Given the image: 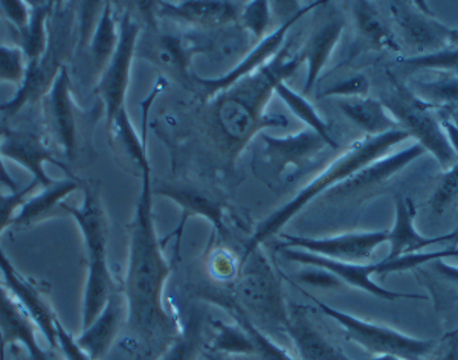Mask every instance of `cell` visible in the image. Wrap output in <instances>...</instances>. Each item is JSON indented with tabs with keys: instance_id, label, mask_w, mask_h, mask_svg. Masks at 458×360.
I'll list each match as a JSON object with an SVG mask.
<instances>
[{
	"instance_id": "1",
	"label": "cell",
	"mask_w": 458,
	"mask_h": 360,
	"mask_svg": "<svg viewBox=\"0 0 458 360\" xmlns=\"http://www.w3.org/2000/svg\"><path fill=\"white\" fill-rule=\"evenodd\" d=\"M140 197L131 225L129 260L123 295L127 304V329L142 345L144 355L161 356L182 331L164 303L172 266L162 251L153 217L150 163L142 168Z\"/></svg>"
},
{
	"instance_id": "2",
	"label": "cell",
	"mask_w": 458,
	"mask_h": 360,
	"mask_svg": "<svg viewBox=\"0 0 458 360\" xmlns=\"http://www.w3.org/2000/svg\"><path fill=\"white\" fill-rule=\"evenodd\" d=\"M302 62V53H293L291 45H284L266 66L214 96V124L231 156L242 152L265 127L287 126L286 118L267 115L266 107L278 83L293 75Z\"/></svg>"
},
{
	"instance_id": "3",
	"label": "cell",
	"mask_w": 458,
	"mask_h": 360,
	"mask_svg": "<svg viewBox=\"0 0 458 360\" xmlns=\"http://www.w3.org/2000/svg\"><path fill=\"white\" fill-rule=\"evenodd\" d=\"M408 138L410 135L399 129L386 135L367 136L362 141L353 144L347 152L341 155L338 159H335L334 163H330V167L319 172L318 178L313 179L312 182H309L304 188L300 189V193L295 197L283 205L282 208L276 209L267 219L261 222L256 234L252 235L250 243L246 245L242 262L252 252L257 251L265 241L278 234L287 222L293 219L312 200L338 187L345 180H349L350 178H353L356 172L375 163L380 157L386 156L393 147L401 144Z\"/></svg>"
},
{
	"instance_id": "4",
	"label": "cell",
	"mask_w": 458,
	"mask_h": 360,
	"mask_svg": "<svg viewBox=\"0 0 458 360\" xmlns=\"http://www.w3.org/2000/svg\"><path fill=\"white\" fill-rule=\"evenodd\" d=\"M84 188L83 204L71 206L62 204V213L71 215L79 226L83 237L88 262V277L84 288L83 329L94 322L95 318L105 308L110 295L116 290L114 277L107 263V241H109V222L101 205L97 189L81 182Z\"/></svg>"
},
{
	"instance_id": "5",
	"label": "cell",
	"mask_w": 458,
	"mask_h": 360,
	"mask_svg": "<svg viewBox=\"0 0 458 360\" xmlns=\"http://www.w3.org/2000/svg\"><path fill=\"white\" fill-rule=\"evenodd\" d=\"M233 297L263 333L287 336L289 307L283 297L282 284L259 249L242 262Z\"/></svg>"
},
{
	"instance_id": "6",
	"label": "cell",
	"mask_w": 458,
	"mask_h": 360,
	"mask_svg": "<svg viewBox=\"0 0 458 360\" xmlns=\"http://www.w3.org/2000/svg\"><path fill=\"white\" fill-rule=\"evenodd\" d=\"M72 16L60 4L54 6L49 19V42L42 57L28 62L27 75L16 95L0 105L6 118H13L23 107L43 101L53 88L58 73L64 68V58L71 53Z\"/></svg>"
},
{
	"instance_id": "7",
	"label": "cell",
	"mask_w": 458,
	"mask_h": 360,
	"mask_svg": "<svg viewBox=\"0 0 458 360\" xmlns=\"http://www.w3.org/2000/svg\"><path fill=\"white\" fill-rule=\"evenodd\" d=\"M302 293L310 297L326 316L343 327L347 340L360 345L371 355L397 356L403 360H427L437 345V340L417 339L386 325L373 324L354 314L330 307L310 293Z\"/></svg>"
},
{
	"instance_id": "8",
	"label": "cell",
	"mask_w": 458,
	"mask_h": 360,
	"mask_svg": "<svg viewBox=\"0 0 458 360\" xmlns=\"http://www.w3.org/2000/svg\"><path fill=\"white\" fill-rule=\"evenodd\" d=\"M382 105L396 120L401 130L406 131L410 138H416L417 144L431 153L445 172L458 163V156L443 131L440 116L417 98L405 84L394 83V89L382 99Z\"/></svg>"
},
{
	"instance_id": "9",
	"label": "cell",
	"mask_w": 458,
	"mask_h": 360,
	"mask_svg": "<svg viewBox=\"0 0 458 360\" xmlns=\"http://www.w3.org/2000/svg\"><path fill=\"white\" fill-rule=\"evenodd\" d=\"M140 34V25L131 19L129 13H124L120 21V42L114 57L110 58L109 64L99 75V81L95 89L105 105L107 124L112 122L120 112L127 109L125 96L131 84V63L135 57Z\"/></svg>"
},
{
	"instance_id": "10",
	"label": "cell",
	"mask_w": 458,
	"mask_h": 360,
	"mask_svg": "<svg viewBox=\"0 0 458 360\" xmlns=\"http://www.w3.org/2000/svg\"><path fill=\"white\" fill-rule=\"evenodd\" d=\"M318 5H323V2L309 4V5L300 8L295 14L287 17L286 21H283L280 27L269 32L265 38H261L260 42L257 43L256 46L252 47V49H250L245 57L242 58L239 63L235 64L234 68L222 75V77H219V79H202V77L193 75L194 81L202 88L203 95L207 98H214V96H217V95L222 94L225 90L229 89L231 86H234L240 80L245 79L250 73L256 72V71L269 63L272 58L276 57V54L280 53L283 47H284L287 32L291 31L292 27L304 14H308L309 11H312Z\"/></svg>"
},
{
	"instance_id": "11",
	"label": "cell",
	"mask_w": 458,
	"mask_h": 360,
	"mask_svg": "<svg viewBox=\"0 0 458 360\" xmlns=\"http://www.w3.org/2000/svg\"><path fill=\"white\" fill-rule=\"evenodd\" d=\"M280 249H298L330 260L345 263H369L380 245L388 241V230L349 232L326 239H309L297 235H283Z\"/></svg>"
},
{
	"instance_id": "12",
	"label": "cell",
	"mask_w": 458,
	"mask_h": 360,
	"mask_svg": "<svg viewBox=\"0 0 458 360\" xmlns=\"http://www.w3.org/2000/svg\"><path fill=\"white\" fill-rule=\"evenodd\" d=\"M391 14L417 55L448 49L453 28L443 25L420 2H391Z\"/></svg>"
},
{
	"instance_id": "13",
	"label": "cell",
	"mask_w": 458,
	"mask_h": 360,
	"mask_svg": "<svg viewBox=\"0 0 458 360\" xmlns=\"http://www.w3.org/2000/svg\"><path fill=\"white\" fill-rule=\"evenodd\" d=\"M425 152L427 150L416 142L414 146L408 147L402 152L380 157L375 163L356 172L353 178L330 189L324 196L327 200H335V202H343L350 198L362 200L369 197L371 194H375L376 189H379L384 183L394 178L397 172H402L406 165L416 161L417 157L422 156Z\"/></svg>"
},
{
	"instance_id": "14",
	"label": "cell",
	"mask_w": 458,
	"mask_h": 360,
	"mask_svg": "<svg viewBox=\"0 0 458 360\" xmlns=\"http://www.w3.org/2000/svg\"><path fill=\"white\" fill-rule=\"evenodd\" d=\"M0 275L5 288L32 319V322L45 336L49 347L57 350V314H54L51 304L43 295L42 290L37 288L36 282L23 277L21 272L13 266L10 258L6 256L5 252L2 251V247H0Z\"/></svg>"
},
{
	"instance_id": "15",
	"label": "cell",
	"mask_w": 458,
	"mask_h": 360,
	"mask_svg": "<svg viewBox=\"0 0 458 360\" xmlns=\"http://www.w3.org/2000/svg\"><path fill=\"white\" fill-rule=\"evenodd\" d=\"M283 255L291 262L298 263L302 266L319 267L330 272L334 277L338 278L343 284H349L352 288L360 289L364 292L370 293L373 297L386 301H396V299H425L419 293L394 292L390 289L382 288L376 284L371 277L376 275V263H345L330 260L326 256L315 255L309 252L298 251V249H280Z\"/></svg>"
},
{
	"instance_id": "16",
	"label": "cell",
	"mask_w": 458,
	"mask_h": 360,
	"mask_svg": "<svg viewBox=\"0 0 458 360\" xmlns=\"http://www.w3.org/2000/svg\"><path fill=\"white\" fill-rule=\"evenodd\" d=\"M0 155L4 159H10L31 172L32 180L40 183L43 188L55 182L47 176L45 170L47 163H54L69 172L68 168L55 159L53 150L47 146L42 136L37 135L34 131L4 129L0 138Z\"/></svg>"
},
{
	"instance_id": "17",
	"label": "cell",
	"mask_w": 458,
	"mask_h": 360,
	"mask_svg": "<svg viewBox=\"0 0 458 360\" xmlns=\"http://www.w3.org/2000/svg\"><path fill=\"white\" fill-rule=\"evenodd\" d=\"M45 118L49 130L68 157H73L77 148V120L73 107L71 77L66 66L58 73L49 94L43 99Z\"/></svg>"
},
{
	"instance_id": "18",
	"label": "cell",
	"mask_w": 458,
	"mask_h": 360,
	"mask_svg": "<svg viewBox=\"0 0 458 360\" xmlns=\"http://www.w3.org/2000/svg\"><path fill=\"white\" fill-rule=\"evenodd\" d=\"M36 324L13 297L0 280V360H4L6 345L19 344L27 350L30 360H53L42 345L38 344Z\"/></svg>"
},
{
	"instance_id": "19",
	"label": "cell",
	"mask_w": 458,
	"mask_h": 360,
	"mask_svg": "<svg viewBox=\"0 0 458 360\" xmlns=\"http://www.w3.org/2000/svg\"><path fill=\"white\" fill-rule=\"evenodd\" d=\"M261 141L265 146V159L267 165L280 176L282 172L289 168L304 167L306 163H310L318 153L323 152L324 148H328L327 142L324 141L317 131L306 129V130L298 131L293 135L276 136L261 135Z\"/></svg>"
},
{
	"instance_id": "20",
	"label": "cell",
	"mask_w": 458,
	"mask_h": 360,
	"mask_svg": "<svg viewBox=\"0 0 458 360\" xmlns=\"http://www.w3.org/2000/svg\"><path fill=\"white\" fill-rule=\"evenodd\" d=\"M125 322L127 304L123 292H118L116 289L110 295L101 314L95 318L92 324L83 329L79 338H75V342L90 359L101 360L109 353Z\"/></svg>"
},
{
	"instance_id": "21",
	"label": "cell",
	"mask_w": 458,
	"mask_h": 360,
	"mask_svg": "<svg viewBox=\"0 0 458 360\" xmlns=\"http://www.w3.org/2000/svg\"><path fill=\"white\" fill-rule=\"evenodd\" d=\"M287 336L300 360H353L319 331L301 306L289 308Z\"/></svg>"
},
{
	"instance_id": "22",
	"label": "cell",
	"mask_w": 458,
	"mask_h": 360,
	"mask_svg": "<svg viewBox=\"0 0 458 360\" xmlns=\"http://www.w3.org/2000/svg\"><path fill=\"white\" fill-rule=\"evenodd\" d=\"M242 6L226 0H185L161 4L162 16L200 27H222L239 21Z\"/></svg>"
},
{
	"instance_id": "23",
	"label": "cell",
	"mask_w": 458,
	"mask_h": 360,
	"mask_svg": "<svg viewBox=\"0 0 458 360\" xmlns=\"http://www.w3.org/2000/svg\"><path fill=\"white\" fill-rule=\"evenodd\" d=\"M80 187H81V180L73 176L55 180L53 185L45 187L42 191L28 197L25 205L19 209L13 225L17 228H27V226L36 225L43 220L49 219L51 215L62 213V204H64V198L73 191H77Z\"/></svg>"
},
{
	"instance_id": "24",
	"label": "cell",
	"mask_w": 458,
	"mask_h": 360,
	"mask_svg": "<svg viewBox=\"0 0 458 360\" xmlns=\"http://www.w3.org/2000/svg\"><path fill=\"white\" fill-rule=\"evenodd\" d=\"M157 193L170 198L182 209L185 214L183 220L194 215L208 220L209 223L219 230L224 228V204L214 194L181 185H164L157 189Z\"/></svg>"
},
{
	"instance_id": "25",
	"label": "cell",
	"mask_w": 458,
	"mask_h": 360,
	"mask_svg": "<svg viewBox=\"0 0 458 360\" xmlns=\"http://www.w3.org/2000/svg\"><path fill=\"white\" fill-rule=\"evenodd\" d=\"M344 31L343 21H330L318 28L309 38V43L302 51V60L308 64L306 83H304V94L312 92L319 75L323 73L326 64L334 54L335 47L338 45L341 34Z\"/></svg>"
},
{
	"instance_id": "26",
	"label": "cell",
	"mask_w": 458,
	"mask_h": 360,
	"mask_svg": "<svg viewBox=\"0 0 458 360\" xmlns=\"http://www.w3.org/2000/svg\"><path fill=\"white\" fill-rule=\"evenodd\" d=\"M339 109L343 110L344 115L347 116L354 126L364 130L367 136L386 135L401 129L379 99L369 96L345 98L339 101Z\"/></svg>"
},
{
	"instance_id": "27",
	"label": "cell",
	"mask_w": 458,
	"mask_h": 360,
	"mask_svg": "<svg viewBox=\"0 0 458 360\" xmlns=\"http://www.w3.org/2000/svg\"><path fill=\"white\" fill-rule=\"evenodd\" d=\"M414 272L431 293L436 312H448L458 299V267L445 260H432L416 267Z\"/></svg>"
},
{
	"instance_id": "28",
	"label": "cell",
	"mask_w": 458,
	"mask_h": 360,
	"mask_svg": "<svg viewBox=\"0 0 458 360\" xmlns=\"http://www.w3.org/2000/svg\"><path fill=\"white\" fill-rule=\"evenodd\" d=\"M200 51L202 47L188 42L182 37L162 34L153 42L150 53L155 62L170 75L176 79H187L191 60Z\"/></svg>"
},
{
	"instance_id": "29",
	"label": "cell",
	"mask_w": 458,
	"mask_h": 360,
	"mask_svg": "<svg viewBox=\"0 0 458 360\" xmlns=\"http://www.w3.org/2000/svg\"><path fill=\"white\" fill-rule=\"evenodd\" d=\"M118 42H120V27L114 19L112 4H103V10L88 42L92 63L99 75L109 64L110 58L114 57Z\"/></svg>"
},
{
	"instance_id": "30",
	"label": "cell",
	"mask_w": 458,
	"mask_h": 360,
	"mask_svg": "<svg viewBox=\"0 0 458 360\" xmlns=\"http://www.w3.org/2000/svg\"><path fill=\"white\" fill-rule=\"evenodd\" d=\"M353 14L358 29L370 45L377 49H401L386 19L380 16L379 11L376 10L370 2H354Z\"/></svg>"
},
{
	"instance_id": "31",
	"label": "cell",
	"mask_w": 458,
	"mask_h": 360,
	"mask_svg": "<svg viewBox=\"0 0 458 360\" xmlns=\"http://www.w3.org/2000/svg\"><path fill=\"white\" fill-rule=\"evenodd\" d=\"M55 2H37L31 5V19L27 29L21 31V47L28 62L42 57L49 42V19L53 16Z\"/></svg>"
},
{
	"instance_id": "32",
	"label": "cell",
	"mask_w": 458,
	"mask_h": 360,
	"mask_svg": "<svg viewBox=\"0 0 458 360\" xmlns=\"http://www.w3.org/2000/svg\"><path fill=\"white\" fill-rule=\"evenodd\" d=\"M220 304L228 310L229 314L234 318L235 322L250 334V339L256 347V356L260 360H295L287 353L282 345L276 344L271 336L263 333L261 330L257 329L256 325L250 322V319L246 316L245 312L240 308L239 304L235 303L233 297H220Z\"/></svg>"
},
{
	"instance_id": "33",
	"label": "cell",
	"mask_w": 458,
	"mask_h": 360,
	"mask_svg": "<svg viewBox=\"0 0 458 360\" xmlns=\"http://www.w3.org/2000/svg\"><path fill=\"white\" fill-rule=\"evenodd\" d=\"M408 89L431 109H458V72H442L437 80L416 83Z\"/></svg>"
},
{
	"instance_id": "34",
	"label": "cell",
	"mask_w": 458,
	"mask_h": 360,
	"mask_svg": "<svg viewBox=\"0 0 458 360\" xmlns=\"http://www.w3.org/2000/svg\"><path fill=\"white\" fill-rule=\"evenodd\" d=\"M276 94L283 99V103L289 107L292 113L297 116L298 120H301L308 126V129L317 131L318 135L321 136L324 141L327 142L330 148H338V142L335 141L327 121H324L321 118V115L318 113L308 99L295 92L292 88H289L286 81L278 83V86L276 88Z\"/></svg>"
},
{
	"instance_id": "35",
	"label": "cell",
	"mask_w": 458,
	"mask_h": 360,
	"mask_svg": "<svg viewBox=\"0 0 458 360\" xmlns=\"http://www.w3.org/2000/svg\"><path fill=\"white\" fill-rule=\"evenodd\" d=\"M203 314L196 312L188 319L182 331L173 340L167 350L157 360H196L205 345V329Z\"/></svg>"
},
{
	"instance_id": "36",
	"label": "cell",
	"mask_w": 458,
	"mask_h": 360,
	"mask_svg": "<svg viewBox=\"0 0 458 360\" xmlns=\"http://www.w3.org/2000/svg\"><path fill=\"white\" fill-rule=\"evenodd\" d=\"M213 339L209 350L231 356H256V347L250 334L235 324H225L222 321H213Z\"/></svg>"
},
{
	"instance_id": "37",
	"label": "cell",
	"mask_w": 458,
	"mask_h": 360,
	"mask_svg": "<svg viewBox=\"0 0 458 360\" xmlns=\"http://www.w3.org/2000/svg\"><path fill=\"white\" fill-rule=\"evenodd\" d=\"M402 75H411L419 71H440V72H458V47H448L440 53L399 60Z\"/></svg>"
},
{
	"instance_id": "38",
	"label": "cell",
	"mask_w": 458,
	"mask_h": 360,
	"mask_svg": "<svg viewBox=\"0 0 458 360\" xmlns=\"http://www.w3.org/2000/svg\"><path fill=\"white\" fill-rule=\"evenodd\" d=\"M242 29L250 32V36L260 42L265 38L266 31L271 25V4L266 0H252L242 6L240 13Z\"/></svg>"
},
{
	"instance_id": "39",
	"label": "cell",
	"mask_w": 458,
	"mask_h": 360,
	"mask_svg": "<svg viewBox=\"0 0 458 360\" xmlns=\"http://www.w3.org/2000/svg\"><path fill=\"white\" fill-rule=\"evenodd\" d=\"M28 58L21 46L0 45V81L21 88L27 75Z\"/></svg>"
},
{
	"instance_id": "40",
	"label": "cell",
	"mask_w": 458,
	"mask_h": 360,
	"mask_svg": "<svg viewBox=\"0 0 458 360\" xmlns=\"http://www.w3.org/2000/svg\"><path fill=\"white\" fill-rule=\"evenodd\" d=\"M458 205V163L446 170L429 200L432 213L443 215Z\"/></svg>"
},
{
	"instance_id": "41",
	"label": "cell",
	"mask_w": 458,
	"mask_h": 360,
	"mask_svg": "<svg viewBox=\"0 0 458 360\" xmlns=\"http://www.w3.org/2000/svg\"><path fill=\"white\" fill-rule=\"evenodd\" d=\"M37 187H40V183L31 180L27 187L14 193L5 194L0 188V235L4 234V230L8 226L13 225L19 209L25 205L32 191H36Z\"/></svg>"
},
{
	"instance_id": "42",
	"label": "cell",
	"mask_w": 458,
	"mask_h": 360,
	"mask_svg": "<svg viewBox=\"0 0 458 360\" xmlns=\"http://www.w3.org/2000/svg\"><path fill=\"white\" fill-rule=\"evenodd\" d=\"M370 92V80L362 73L341 80L324 90L321 96H344V98H364Z\"/></svg>"
},
{
	"instance_id": "43",
	"label": "cell",
	"mask_w": 458,
	"mask_h": 360,
	"mask_svg": "<svg viewBox=\"0 0 458 360\" xmlns=\"http://www.w3.org/2000/svg\"><path fill=\"white\" fill-rule=\"evenodd\" d=\"M0 14L21 34L31 19V5L25 0H0Z\"/></svg>"
},
{
	"instance_id": "44",
	"label": "cell",
	"mask_w": 458,
	"mask_h": 360,
	"mask_svg": "<svg viewBox=\"0 0 458 360\" xmlns=\"http://www.w3.org/2000/svg\"><path fill=\"white\" fill-rule=\"evenodd\" d=\"M57 350L62 353L64 360H94L80 348L75 338L69 333L60 319H57Z\"/></svg>"
},
{
	"instance_id": "45",
	"label": "cell",
	"mask_w": 458,
	"mask_h": 360,
	"mask_svg": "<svg viewBox=\"0 0 458 360\" xmlns=\"http://www.w3.org/2000/svg\"><path fill=\"white\" fill-rule=\"evenodd\" d=\"M427 360H458V327L443 334Z\"/></svg>"
},
{
	"instance_id": "46",
	"label": "cell",
	"mask_w": 458,
	"mask_h": 360,
	"mask_svg": "<svg viewBox=\"0 0 458 360\" xmlns=\"http://www.w3.org/2000/svg\"><path fill=\"white\" fill-rule=\"evenodd\" d=\"M302 281L309 282L318 288H339L343 282L334 277L330 272L319 269V267H309V271L301 275Z\"/></svg>"
},
{
	"instance_id": "47",
	"label": "cell",
	"mask_w": 458,
	"mask_h": 360,
	"mask_svg": "<svg viewBox=\"0 0 458 360\" xmlns=\"http://www.w3.org/2000/svg\"><path fill=\"white\" fill-rule=\"evenodd\" d=\"M440 122H442L443 131L448 138L449 144L458 156V121L454 120L453 116H440Z\"/></svg>"
},
{
	"instance_id": "48",
	"label": "cell",
	"mask_w": 458,
	"mask_h": 360,
	"mask_svg": "<svg viewBox=\"0 0 458 360\" xmlns=\"http://www.w3.org/2000/svg\"><path fill=\"white\" fill-rule=\"evenodd\" d=\"M2 133H4V129H0V138H2ZM0 185H2V187H6V188H10L11 193H14V191H19V189H21L17 187V183L14 182V179L11 178L10 172L6 170L2 155H0Z\"/></svg>"
},
{
	"instance_id": "49",
	"label": "cell",
	"mask_w": 458,
	"mask_h": 360,
	"mask_svg": "<svg viewBox=\"0 0 458 360\" xmlns=\"http://www.w3.org/2000/svg\"><path fill=\"white\" fill-rule=\"evenodd\" d=\"M369 360H403L401 357H397V356L391 355H382V356H375V357H371Z\"/></svg>"
},
{
	"instance_id": "50",
	"label": "cell",
	"mask_w": 458,
	"mask_h": 360,
	"mask_svg": "<svg viewBox=\"0 0 458 360\" xmlns=\"http://www.w3.org/2000/svg\"><path fill=\"white\" fill-rule=\"evenodd\" d=\"M449 45H453L454 47H458V29H453V31H451Z\"/></svg>"
},
{
	"instance_id": "51",
	"label": "cell",
	"mask_w": 458,
	"mask_h": 360,
	"mask_svg": "<svg viewBox=\"0 0 458 360\" xmlns=\"http://www.w3.org/2000/svg\"><path fill=\"white\" fill-rule=\"evenodd\" d=\"M209 360H217V359H216V357H214V356H209Z\"/></svg>"
}]
</instances>
